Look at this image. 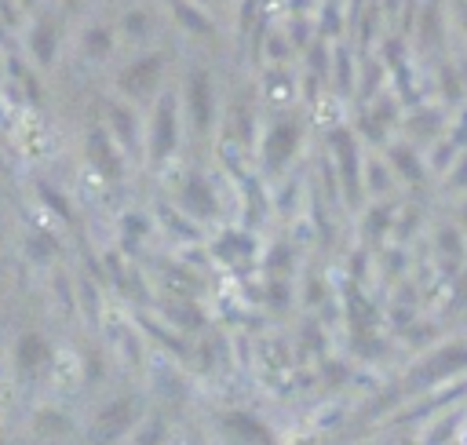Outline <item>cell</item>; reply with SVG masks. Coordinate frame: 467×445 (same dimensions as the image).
<instances>
[{"instance_id": "6da1fadb", "label": "cell", "mask_w": 467, "mask_h": 445, "mask_svg": "<svg viewBox=\"0 0 467 445\" xmlns=\"http://www.w3.org/2000/svg\"><path fill=\"white\" fill-rule=\"evenodd\" d=\"M194 110H198V124L208 121V81L194 77Z\"/></svg>"}, {"instance_id": "7a4b0ae2", "label": "cell", "mask_w": 467, "mask_h": 445, "mask_svg": "<svg viewBox=\"0 0 467 445\" xmlns=\"http://www.w3.org/2000/svg\"><path fill=\"white\" fill-rule=\"evenodd\" d=\"M172 146V117H168V106L161 110V124H157V153H165Z\"/></svg>"}, {"instance_id": "3957f363", "label": "cell", "mask_w": 467, "mask_h": 445, "mask_svg": "<svg viewBox=\"0 0 467 445\" xmlns=\"http://www.w3.org/2000/svg\"><path fill=\"white\" fill-rule=\"evenodd\" d=\"M154 73H157V59H150V62H142V66H135L132 73L124 77V84H128V88H139V81H150Z\"/></svg>"}, {"instance_id": "277c9868", "label": "cell", "mask_w": 467, "mask_h": 445, "mask_svg": "<svg viewBox=\"0 0 467 445\" xmlns=\"http://www.w3.org/2000/svg\"><path fill=\"white\" fill-rule=\"evenodd\" d=\"M230 427H241V431H249V438H263V431L255 423H249V416H230Z\"/></svg>"}]
</instances>
